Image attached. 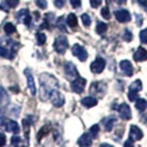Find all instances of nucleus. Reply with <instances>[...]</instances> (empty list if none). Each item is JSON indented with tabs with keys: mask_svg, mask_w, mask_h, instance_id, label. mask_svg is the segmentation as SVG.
Returning <instances> with one entry per match:
<instances>
[{
	"mask_svg": "<svg viewBox=\"0 0 147 147\" xmlns=\"http://www.w3.org/2000/svg\"><path fill=\"white\" fill-rule=\"evenodd\" d=\"M59 86V81L49 73H42L40 75V100L48 101L53 90Z\"/></svg>",
	"mask_w": 147,
	"mask_h": 147,
	"instance_id": "f257e3e1",
	"label": "nucleus"
},
{
	"mask_svg": "<svg viewBox=\"0 0 147 147\" xmlns=\"http://www.w3.org/2000/svg\"><path fill=\"white\" fill-rule=\"evenodd\" d=\"M19 48V44L16 43L12 40H6L5 44L0 45V57L6 59L12 60L15 57L17 49Z\"/></svg>",
	"mask_w": 147,
	"mask_h": 147,
	"instance_id": "f03ea898",
	"label": "nucleus"
},
{
	"mask_svg": "<svg viewBox=\"0 0 147 147\" xmlns=\"http://www.w3.org/2000/svg\"><path fill=\"white\" fill-rule=\"evenodd\" d=\"M53 48H54V50L58 52V53L63 54L67 50V48H69L67 38L65 36H59V37L55 39V41H54Z\"/></svg>",
	"mask_w": 147,
	"mask_h": 147,
	"instance_id": "7ed1b4c3",
	"label": "nucleus"
},
{
	"mask_svg": "<svg viewBox=\"0 0 147 147\" xmlns=\"http://www.w3.org/2000/svg\"><path fill=\"white\" fill-rule=\"evenodd\" d=\"M106 84L104 82H93L91 84V88H90V92L91 94L97 96V97H103L104 94L106 93Z\"/></svg>",
	"mask_w": 147,
	"mask_h": 147,
	"instance_id": "20e7f679",
	"label": "nucleus"
},
{
	"mask_svg": "<svg viewBox=\"0 0 147 147\" xmlns=\"http://www.w3.org/2000/svg\"><path fill=\"white\" fill-rule=\"evenodd\" d=\"M142 88H143V85H142V81L140 80H136V81H134L129 85V90H128V100L129 101H136L137 100V96H138V92L142 91Z\"/></svg>",
	"mask_w": 147,
	"mask_h": 147,
	"instance_id": "39448f33",
	"label": "nucleus"
},
{
	"mask_svg": "<svg viewBox=\"0 0 147 147\" xmlns=\"http://www.w3.org/2000/svg\"><path fill=\"white\" fill-rule=\"evenodd\" d=\"M50 101H51V103L55 107H61V106H63L64 103H65V98H64L63 94L61 92H59L57 88L53 90L51 92V94H50Z\"/></svg>",
	"mask_w": 147,
	"mask_h": 147,
	"instance_id": "423d86ee",
	"label": "nucleus"
},
{
	"mask_svg": "<svg viewBox=\"0 0 147 147\" xmlns=\"http://www.w3.org/2000/svg\"><path fill=\"white\" fill-rule=\"evenodd\" d=\"M64 72L67 80L73 81L74 79H76L79 76V72L76 70V67L72 62H65L64 63Z\"/></svg>",
	"mask_w": 147,
	"mask_h": 147,
	"instance_id": "0eeeda50",
	"label": "nucleus"
},
{
	"mask_svg": "<svg viewBox=\"0 0 147 147\" xmlns=\"http://www.w3.org/2000/svg\"><path fill=\"white\" fill-rule=\"evenodd\" d=\"M85 84H86V80L81 76H78L76 79H74L73 81L71 82V90L78 94H81L84 91Z\"/></svg>",
	"mask_w": 147,
	"mask_h": 147,
	"instance_id": "6e6552de",
	"label": "nucleus"
},
{
	"mask_svg": "<svg viewBox=\"0 0 147 147\" xmlns=\"http://www.w3.org/2000/svg\"><path fill=\"white\" fill-rule=\"evenodd\" d=\"M72 53H73V55H75L82 62L88 59V52H86V50L82 45L78 43L74 44L73 47H72Z\"/></svg>",
	"mask_w": 147,
	"mask_h": 147,
	"instance_id": "1a4fd4ad",
	"label": "nucleus"
},
{
	"mask_svg": "<svg viewBox=\"0 0 147 147\" xmlns=\"http://www.w3.org/2000/svg\"><path fill=\"white\" fill-rule=\"evenodd\" d=\"M104 67H105V60L101 57H97L91 64V71L93 73L98 74L101 72H103Z\"/></svg>",
	"mask_w": 147,
	"mask_h": 147,
	"instance_id": "9d476101",
	"label": "nucleus"
},
{
	"mask_svg": "<svg viewBox=\"0 0 147 147\" xmlns=\"http://www.w3.org/2000/svg\"><path fill=\"white\" fill-rule=\"evenodd\" d=\"M17 19L18 21L26 24V26H29L31 23V16L28 9H21L18 13H17Z\"/></svg>",
	"mask_w": 147,
	"mask_h": 147,
	"instance_id": "9b49d317",
	"label": "nucleus"
},
{
	"mask_svg": "<svg viewBox=\"0 0 147 147\" xmlns=\"http://www.w3.org/2000/svg\"><path fill=\"white\" fill-rule=\"evenodd\" d=\"M143 138V132L138 126L132 125L129 128V135H128V140H131L132 142H136Z\"/></svg>",
	"mask_w": 147,
	"mask_h": 147,
	"instance_id": "f8f14e48",
	"label": "nucleus"
},
{
	"mask_svg": "<svg viewBox=\"0 0 147 147\" xmlns=\"http://www.w3.org/2000/svg\"><path fill=\"white\" fill-rule=\"evenodd\" d=\"M118 113L122 119L124 121H128L132 118V112H131V107L126 103H122L118 107Z\"/></svg>",
	"mask_w": 147,
	"mask_h": 147,
	"instance_id": "ddd939ff",
	"label": "nucleus"
},
{
	"mask_svg": "<svg viewBox=\"0 0 147 147\" xmlns=\"http://www.w3.org/2000/svg\"><path fill=\"white\" fill-rule=\"evenodd\" d=\"M114 15H115L116 20H117L118 22H122V23H125V22H128L131 20V13H129L127 10H124V9H122V10H116V11L114 12Z\"/></svg>",
	"mask_w": 147,
	"mask_h": 147,
	"instance_id": "4468645a",
	"label": "nucleus"
},
{
	"mask_svg": "<svg viewBox=\"0 0 147 147\" xmlns=\"http://www.w3.org/2000/svg\"><path fill=\"white\" fill-rule=\"evenodd\" d=\"M24 75L27 76V81H28V88L30 90V93L32 95L36 94V84H34V80H33V74L31 72L30 69H26L24 70Z\"/></svg>",
	"mask_w": 147,
	"mask_h": 147,
	"instance_id": "2eb2a0df",
	"label": "nucleus"
},
{
	"mask_svg": "<svg viewBox=\"0 0 147 147\" xmlns=\"http://www.w3.org/2000/svg\"><path fill=\"white\" fill-rule=\"evenodd\" d=\"M119 67H121V70L123 71V73L125 74L126 76H132L133 73H134V69H133L132 63L129 61H127V60L121 61Z\"/></svg>",
	"mask_w": 147,
	"mask_h": 147,
	"instance_id": "dca6fc26",
	"label": "nucleus"
},
{
	"mask_svg": "<svg viewBox=\"0 0 147 147\" xmlns=\"http://www.w3.org/2000/svg\"><path fill=\"white\" fill-rule=\"evenodd\" d=\"M134 60L137 61V62H143V61H146L147 60V51L143 48V47H140L136 52L134 53Z\"/></svg>",
	"mask_w": 147,
	"mask_h": 147,
	"instance_id": "f3484780",
	"label": "nucleus"
},
{
	"mask_svg": "<svg viewBox=\"0 0 147 147\" xmlns=\"http://www.w3.org/2000/svg\"><path fill=\"white\" fill-rule=\"evenodd\" d=\"M92 136L90 135V133H86V134H83L81 137L79 138L78 140V145H80V146H91L92 145Z\"/></svg>",
	"mask_w": 147,
	"mask_h": 147,
	"instance_id": "a211bd4d",
	"label": "nucleus"
},
{
	"mask_svg": "<svg viewBox=\"0 0 147 147\" xmlns=\"http://www.w3.org/2000/svg\"><path fill=\"white\" fill-rule=\"evenodd\" d=\"M115 122H116V118L114 117V116H109V117L104 118L103 125H104L105 131H106V132L112 131V128H113V126H114V124H115Z\"/></svg>",
	"mask_w": 147,
	"mask_h": 147,
	"instance_id": "6ab92c4d",
	"label": "nucleus"
},
{
	"mask_svg": "<svg viewBox=\"0 0 147 147\" xmlns=\"http://www.w3.org/2000/svg\"><path fill=\"white\" fill-rule=\"evenodd\" d=\"M96 104H97V98L94 97V96H88V97L82 100V105L88 107V109H91V107L95 106Z\"/></svg>",
	"mask_w": 147,
	"mask_h": 147,
	"instance_id": "aec40b11",
	"label": "nucleus"
},
{
	"mask_svg": "<svg viewBox=\"0 0 147 147\" xmlns=\"http://www.w3.org/2000/svg\"><path fill=\"white\" fill-rule=\"evenodd\" d=\"M6 127H7V131L15 133V134H18L19 131H20L19 125H18V123L16 121H8L6 123Z\"/></svg>",
	"mask_w": 147,
	"mask_h": 147,
	"instance_id": "412c9836",
	"label": "nucleus"
},
{
	"mask_svg": "<svg viewBox=\"0 0 147 147\" xmlns=\"http://www.w3.org/2000/svg\"><path fill=\"white\" fill-rule=\"evenodd\" d=\"M135 107H136V110H138V112L143 113L147 107V101L144 98H137L136 103H135Z\"/></svg>",
	"mask_w": 147,
	"mask_h": 147,
	"instance_id": "4be33fe9",
	"label": "nucleus"
},
{
	"mask_svg": "<svg viewBox=\"0 0 147 147\" xmlns=\"http://www.w3.org/2000/svg\"><path fill=\"white\" fill-rule=\"evenodd\" d=\"M66 24L70 28H75L78 26V18L74 13H70L66 18Z\"/></svg>",
	"mask_w": 147,
	"mask_h": 147,
	"instance_id": "5701e85b",
	"label": "nucleus"
},
{
	"mask_svg": "<svg viewBox=\"0 0 147 147\" xmlns=\"http://www.w3.org/2000/svg\"><path fill=\"white\" fill-rule=\"evenodd\" d=\"M50 129H51V127H50V125H44L40 131H39V133H38V140H42L45 135H48L49 133H50Z\"/></svg>",
	"mask_w": 147,
	"mask_h": 147,
	"instance_id": "b1692460",
	"label": "nucleus"
},
{
	"mask_svg": "<svg viewBox=\"0 0 147 147\" xmlns=\"http://www.w3.org/2000/svg\"><path fill=\"white\" fill-rule=\"evenodd\" d=\"M0 103L1 104H8L9 103V96H8L6 90L0 86Z\"/></svg>",
	"mask_w": 147,
	"mask_h": 147,
	"instance_id": "393cba45",
	"label": "nucleus"
},
{
	"mask_svg": "<svg viewBox=\"0 0 147 147\" xmlns=\"http://www.w3.org/2000/svg\"><path fill=\"white\" fill-rule=\"evenodd\" d=\"M107 30V24L104 23V22H97V26H96V32L98 34H103L104 32H106Z\"/></svg>",
	"mask_w": 147,
	"mask_h": 147,
	"instance_id": "a878e982",
	"label": "nucleus"
},
{
	"mask_svg": "<svg viewBox=\"0 0 147 147\" xmlns=\"http://www.w3.org/2000/svg\"><path fill=\"white\" fill-rule=\"evenodd\" d=\"M3 30H5V32H6L7 34H12V33H15V32H16V27L12 24V23L8 22V23H6V24H5Z\"/></svg>",
	"mask_w": 147,
	"mask_h": 147,
	"instance_id": "bb28decb",
	"label": "nucleus"
},
{
	"mask_svg": "<svg viewBox=\"0 0 147 147\" xmlns=\"http://www.w3.org/2000/svg\"><path fill=\"white\" fill-rule=\"evenodd\" d=\"M36 38H37V43L39 45H43L45 43V41H47V37L42 32H38L37 34H36Z\"/></svg>",
	"mask_w": 147,
	"mask_h": 147,
	"instance_id": "cd10ccee",
	"label": "nucleus"
},
{
	"mask_svg": "<svg viewBox=\"0 0 147 147\" xmlns=\"http://www.w3.org/2000/svg\"><path fill=\"white\" fill-rule=\"evenodd\" d=\"M98 132H100V126L95 124V125H93L91 127V129H90V135L93 137V138H95L97 137V135H98Z\"/></svg>",
	"mask_w": 147,
	"mask_h": 147,
	"instance_id": "c85d7f7f",
	"label": "nucleus"
},
{
	"mask_svg": "<svg viewBox=\"0 0 147 147\" xmlns=\"http://www.w3.org/2000/svg\"><path fill=\"white\" fill-rule=\"evenodd\" d=\"M82 19V22H83V24H84V27H90L91 26V18H90V16L88 13H83L81 17Z\"/></svg>",
	"mask_w": 147,
	"mask_h": 147,
	"instance_id": "c756f323",
	"label": "nucleus"
},
{
	"mask_svg": "<svg viewBox=\"0 0 147 147\" xmlns=\"http://www.w3.org/2000/svg\"><path fill=\"white\" fill-rule=\"evenodd\" d=\"M22 125H23V129L26 133V138L29 140V128H30V123H28L27 119H23L22 121Z\"/></svg>",
	"mask_w": 147,
	"mask_h": 147,
	"instance_id": "7c9ffc66",
	"label": "nucleus"
},
{
	"mask_svg": "<svg viewBox=\"0 0 147 147\" xmlns=\"http://www.w3.org/2000/svg\"><path fill=\"white\" fill-rule=\"evenodd\" d=\"M101 13H102V17H103L104 19H106V20H109L111 18V12H110V9L107 6H105L103 7V9L101 10Z\"/></svg>",
	"mask_w": 147,
	"mask_h": 147,
	"instance_id": "2f4dec72",
	"label": "nucleus"
},
{
	"mask_svg": "<svg viewBox=\"0 0 147 147\" xmlns=\"http://www.w3.org/2000/svg\"><path fill=\"white\" fill-rule=\"evenodd\" d=\"M140 42H142V43H144V44L147 43V29H144L140 31Z\"/></svg>",
	"mask_w": 147,
	"mask_h": 147,
	"instance_id": "473e14b6",
	"label": "nucleus"
},
{
	"mask_svg": "<svg viewBox=\"0 0 147 147\" xmlns=\"http://www.w3.org/2000/svg\"><path fill=\"white\" fill-rule=\"evenodd\" d=\"M123 39L125 40V41H127V42H129V41H132L133 39V33L129 31L128 29L125 30V32H124V34H123Z\"/></svg>",
	"mask_w": 147,
	"mask_h": 147,
	"instance_id": "72a5a7b5",
	"label": "nucleus"
},
{
	"mask_svg": "<svg viewBox=\"0 0 147 147\" xmlns=\"http://www.w3.org/2000/svg\"><path fill=\"white\" fill-rule=\"evenodd\" d=\"M34 2H36V5H37L40 9H45L47 6H48L47 0H34Z\"/></svg>",
	"mask_w": 147,
	"mask_h": 147,
	"instance_id": "f704fd0d",
	"label": "nucleus"
},
{
	"mask_svg": "<svg viewBox=\"0 0 147 147\" xmlns=\"http://www.w3.org/2000/svg\"><path fill=\"white\" fill-rule=\"evenodd\" d=\"M6 3H7L10 8H15L18 6L19 0H6Z\"/></svg>",
	"mask_w": 147,
	"mask_h": 147,
	"instance_id": "c9c22d12",
	"label": "nucleus"
},
{
	"mask_svg": "<svg viewBox=\"0 0 147 147\" xmlns=\"http://www.w3.org/2000/svg\"><path fill=\"white\" fill-rule=\"evenodd\" d=\"M63 21H64V18H63V17L59 18V20H58V24H57V26H58V28H60L61 30H63V31H64V30H65V27H64V24H65V23H64Z\"/></svg>",
	"mask_w": 147,
	"mask_h": 147,
	"instance_id": "e433bc0d",
	"label": "nucleus"
},
{
	"mask_svg": "<svg viewBox=\"0 0 147 147\" xmlns=\"http://www.w3.org/2000/svg\"><path fill=\"white\" fill-rule=\"evenodd\" d=\"M65 1L66 0H54V5H55V7L61 9V8H63V6L65 5Z\"/></svg>",
	"mask_w": 147,
	"mask_h": 147,
	"instance_id": "4c0bfd02",
	"label": "nucleus"
},
{
	"mask_svg": "<svg viewBox=\"0 0 147 147\" xmlns=\"http://www.w3.org/2000/svg\"><path fill=\"white\" fill-rule=\"evenodd\" d=\"M90 3L93 8H97L98 6H101L102 0H90Z\"/></svg>",
	"mask_w": 147,
	"mask_h": 147,
	"instance_id": "58836bf2",
	"label": "nucleus"
},
{
	"mask_svg": "<svg viewBox=\"0 0 147 147\" xmlns=\"http://www.w3.org/2000/svg\"><path fill=\"white\" fill-rule=\"evenodd\" d=\"M21 142V138L19 137V136H13L12 138H11V145H15V146H17L19 143Z\"/></svg>",
	"mask_w": 147,
	"mask_h": 147,
	"instance_id": "ea45409f",
	"label": "nucleus"
},
{
	"mask_svg": "<svg viewBox=\"0 0 147 147\" xmlns=\"http://www.w3.org/2000/svg\"><path fill=\"white\" fill-rule=\"evenodd\" d=\"M71 5L73 8H80L81 7V0H70Z\"/></svg>",
	"mask_w": 147,
	"mask_h": 147,
	"instance_id": "a19ab883",
	"label": "nucleus"
},
{
	"mask_svg": "<svg viewBox=\"0 0 147 147\" xmlns=\"http://www.w3.org/2000/svg\"><path fill=\"white\" fill-rule=\"evenodd\" d=\"M5 124H6V119H5V116H3V113L0 110V127H2Z\"/></svg>",
	"mask_w": 147,
	"mask_h": 147,
	"instance_id": "79ce46f5",
	"label": "nucleus"
},
{
	"mask_svg": "<svg viewBox=\"0 0 147 147\" xmlns=\"http://www.w3.org/2000/svg\"><path fill=\"white\" fill-rule=\"evenodd\" d=\"M6 144V135L0 133V146H3Z\"/></svg>",
	"mask_w": 147,
	"mask_h": 147,
	"instance_id": "37998d69",
	"label": "nucleus"
},
{
	"mask_svg": "<svg viewBox=\"0 0 147 147\" xmlns=\"http://www.w3.org/2000/svg\"><path fill=\"white\" fill-rule=\"evenodd\" d=\"M140 3V6L144 8L145 10H147V0H137Z\"/></svg>",
	"mask_w": 147,
	"mask_h": 147,
	"instance_id": "c03bdc74",
	"label": "nucleus"
},
{
	"mask_svg": "<svg viewBox=\"0 0 147 147\" xmlns=\"http://www.w3.org/2000/svg\"><path fill=\"white\" fill-rule=\"evenodd\" d=\"M136 19H137V26H142V17L136 15Z\"/></svg>",
	"mask_w": 147,
	"mask_h": 147,
	"instance_id": "a18cd8bd",
	"label": "nucleus"
},
{
	"mask_svg": "<svg viewBox=\"0 0 147 147\" xmlns=\"http://www.w3.org/2000/svg\"><path fill=\"white\" fill-rule=\"evenodd\" d=\"M124 146H133V142L131 140H128L127 142L124 143Z\"/></svg>",
	"mask_w": 147,
	"mask_h": 147,
	"instance_id": "49530a36",
	"label": "nucleus"
},
{
	"mask_svg": "<svg viewBox=\"0 0 147 147\" xmlns=\"http://www.w3.org/2000/svg\"><path fill=\"white\" fill-rule=\"evenodd\" d=\"M115 1H116L117 3H119V5H124L127 0H115Z\"/></svg>",
	"mask_w": 147,
	"mask_h": 147,
	"instance_id": "de8ad7c7",
	"label": "nucleus"
}]
</instances>
